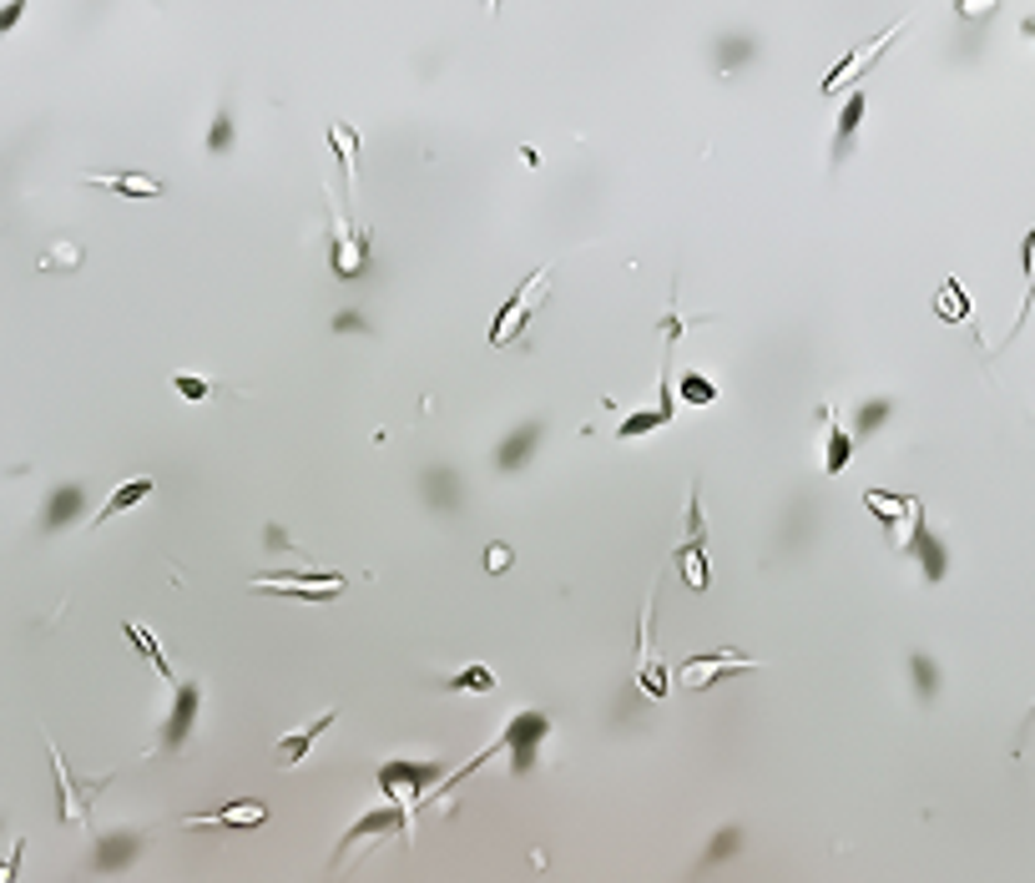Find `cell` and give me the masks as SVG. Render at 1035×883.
<instances>
[{
  "label": "cell",
  "instance_id": "cell-11",
  "mask_svg": "<svg viewBox=\"0 0 1035 883\" xmlns=\"http://www.w3.org/2000/svg\"><path fill=\"white\" fill-rule=\"evenodd\" d=\"M339 722V707L333 712H323V717H313V722H303V728H294L288 737H278V747H274V757H278V767H294V763H309V752H313V742L323 737V732Z\"/></svg>",
  "mask_w": 1035,
  "mask_h": 883
},
{
  "label": "cell",
  "instance_id": "cell-24",
  "mask_svg": "<svg viewBox=\"0 0 1035 883\" xmlns=\"http://www.w3.org/2000/svg\"><path fill=\"white\" fill-rule=\"evenodd\" d=\"M677 399H682V405H692V409H707L717 399V384L707 379V374H682Z\"/></svg>",
  "mask_w": 1035,
  "mask_h": 883
},
{
  "label": "cell",
  "instance_id": "cell-7",
  "mask_svg": "<svg viewBox=\"0 0 1035 883\" xmlns=\"http://www.w3.org/2000/svg\"><path fill=\"white\" fill-rule=\"evenodd\" d=\"M268 823V808H263L258 798H233V803H223V808H213V812H188L182 818V828H263Z\"/></svg>",
  "mask_w": 1035,
  "mask_h": 883
},
{
  "label": "cell",
  "instance_id": "cell-25",
  "mask_svg": "<svg viewBox=\"0 0 1035 883\" xmlns=\"http://www.w3.org/2000/svg\"><path fill=\"white\" fill-rule=\"evenodd\" d=\"M864 505H869V510L879 515L884 526H894L899 515L915 510V500H905V495H884V489H864Z\"/></svg>",
  "mask_w": 1035,
  "mask_h": 883
},
{
  "label": "cell",
  "instance_id": "cell-20",
  "mask_svg": "<svg viewBox=\"0 0 1035 883\" xmlns=\"http://www.w3.org/2000/svg\"><path fill=\"white\" fill-rule=\"evenodd\" d=\"M935 313H940L945 323H964L970 319V299H964V288L954 283V278H945L940 293H935Z\"/></svg>",
  "mask_w": 1035,
  "mask_h": 883
},
{
  "label": "cell",
  "instance_id": "cell-12",
  "mask_svg": "<svg viewBox=\"0 0 1035 883\" xmlns=\"http://www.w3.org/2000/svg\"><path fill=\"white\" fill-rule=\"evenodd\" d=\"M894 36H899V31H884V36H874V46H869V51H849V56L839 61V66H833L829 76H823V91L833 96V91H839V86H844V82H854V72H869L874 61H879L884 51H889V41H894Z\"/></svg>",
  "mask_w": 1035,
  "mask_h": 883
},
{
  "label": "cell",
  "instance_id": "cell-33",
  "mask_svg": "<svg viewBox=\"0 0 1035 883\" xmlns=\"http://www.w3.org/2000/svg\"><path fill=\"white\" fill-rule=\"evenodd\" d=\"M738 843H743V833H738V828H723V833L713 838V848H707V859H703V863H717V859H727V853H733V848H738Z\"/></svg>",
  "mask_w": 1035,
  "mask_h": 883
},
{
  "label": "cell",
  "instance_id": "cell-31",
  "mask_svg": "<svg viewBox=\"0 0 1035 883\" xmlns=\"http://www.w3.org/2000/svg\"><path fill=\"white\" fill-rule=\"evenodd\" d=\"M21 859H25V838H15L11 853L0 859V883H15V879H21Z\"/></svg>",
  "mask_w": 1035,
  "mask_h": 883
},
{
  "label": "cell",
  "instance_id": "cell-29",
  "mask_svg": "<svg viewBox=\"0 0 1035 883\" xmlns=\"http://www.w3.org/2000/svg\"><path fill=\"white\" fill-rule=\"evenodd\" d=\"M677 566H682V581H687L692 591H703L707 585V550H697V556H677Z\"/></svg>",
  "mask_w": 1035,
  "mask_h": 883
},
{
  "label": "cell",
  "instance_id": "cell-17",
  "mask_svg": "<svg viewBox=\"0 0 1035 883\" xmlns=\"http://www.w3.org/2000/svg\"><path fill=\"white\" fill-rule=\"evenodd\" d=\"M666 419H672V399L662 395V405H657V409H637V414L621 419V424H617V440H642V434L662 430Z\"/></svg>",
  "mask_w": 1035,
  "mask_h": 883
},
{
  "label": "cell",
  "instance_id": "cell-3",
  "mask_svg": "<svg viewBox=\"0 0 1035 883\" xmlns=\"http://www.w3.org/2000/svg\"><path fill=\"white\" fill-rule=\"evenodd\" d=\"M440 767L435 763H384L380 767V793L390 808L405 812V828H415V803L425 798V783H435Z\"/></svg>",
  "mask_w": 1035,
  "mask_h": 883
},
{
  "label": "cell",
  "instance_id": "cell-23",
  "mask_svg": "<svg viewBox=\"0 0 1035 883\" xmlns=\"http://www.w3.org/2000/svg\"><path fill=\"white\" fill-rule=\"evenodd\" d=\"M76 510H82V485H66V489H56V495H51V505H46V530L66 526V520H72Z\"/></svg>",
  "mask_w": 1035,
  "mask_h": 883
},
{
  "label": "cell",
  "instance_id": "cell-34",
  "mask_svg": "<svg viewBox=\"0 0 1035 883\" xmlns=\"http://www.w3.org/2000/svg\"><path fill=\"white\" fill-rule=\"evenodd\" d=\"M486 571H490V575L511 571V546H490V550H486Z\"/></svg>",
  "mask_w": 1035,
  "mask_h": 883
},
{
  "label": "cell",
  "instance_id": "cell-36",
  "mask_svg": "<svg viewBox=\"0 0 1035 883\" xmlns=\"http://www.w3.org/2000/svg\"><path fill=\"white\" fill-rule=\"evenodd\" d=\"M915 677H919V692H935V667H929V661L925 657H915Z\"/></svg>",
  "mask_w": 1035,
  "mask_h": 883
},
{
  "label": "cell",
  "instance_id": "cell-32",
  "mask_svg": "<svg viewBox=\"0 0 1035 883\" xmlns=\"http://www.w3.org/2000/svg\"><path fill=\"white\" fill-rule=\"evenodd\" d=\"M1025 278H1031V293H1025V303H1021V323H1025V313H1031V303H1035V233L1025 238ZM1021 323H1015V334H1021Z\"/></svg>",
  "mask_w": 1035,
  "mask_h": 883
},
{
  "label": "cell",
  "instance_id": "cell-19",
  "mask_svg": "<svg viewBox=\"0 0 1035 883\" xmlns=\"http://www.w3.org/2000/svg\"><path fill=\"white\" fill-rule=\"evenodd\" d=\"M131 859H137V833H111V838H102V848L92 853L96 869H121V863H131Z\"/></svg>",
  "mask_w": 1035,
  "mask_h": 883
},
{
  "label": "cell",
  "instance_id": "cell-21",
  "mask_svg": "<svg viewBox=\"0 0 1035 883\" xmlns=\"http://www.w3.org/2000/svg\"><path fill=\"white\" fill-rule=\"evenodd\" d=\"M536 440H541V424H525V430H515V434H511V444H500V450H495V465L515 470V465L525 460V454L536 450Z\"/></svg>",
  "mask_w": 1035,
  "mask_h": 883
},
{
  "label": "cell",
  "instance_id": "cell-13",
  "mask_svg": "<svg viewBox=\"0 0 1035 883\" xmlns=\"http://www.w3.org/2000/svg\"><path fill=\"white\" fill-rule=\"evenodd\" d=\"M152 489H157V485H152L147 475H137V480H127V485H117V489L107 495V500H102V510H96L92 530H96V526H107V520H117L121 510H137L142 500H152Z\"/></svg>",
  "mask_w": 1035,
  "mask_h": 883
},
{
  "label": "cell",
  "instance_id": "cell-16",
  "mask_svg": "<svg viewBox=\"0 0 1035 883\" xmlns=\"http://www.w3.org/2000/svg\"><path fill=\"white\" fill-rule=\"evenodd\" d=\"M864 107H869V96H864V86H854L844 101V111H839V127H833V157H844L849 142H854L858 121H864Z\"/></svg>",
  "mask_w": 1035,
  "mask_h": 883
},
{
  "label": "cell",
  "instance_id": "cell-10",
  "mask_svg": "<svg viewBox=\"0 0 1035 883\" xmlns=\"http://www.w3.org/2000/svg\"><path fill=\"white\" fill-rule=\"evenodd\" d=\"M198 707H203V687H198V681H178V692H172V712H167V728H162V742H157V747H182V742H188V732H192Z\"/></svg>",
  "mask_w": 1035,
  "mask_h": 883
},
{
  "label": "cell",
  "instance_id": "cell-4",
  "mask_svg": "<svg viewBox=\"0 0 1035 883\" xmlns=\"http://www.w3.org/2000/svg\"><path fill=\"white\" fill-rule=\"evenodd\" d=\"M253 591H268V596H298V601H333L344 591V575L333 571H268L253 575Z\"/></svg>",
  "mask_w": 1035,
  "mask_h": 883
},
{
  "label": "cell",
  "instance_id": "cell-15",
  "mask_svg": "<svg viewBox=\"0 0 1035 883\" xmlns=\"http://www.w3.org/2000/svg\"><path fill=\"white\" fill-rule=\"evenodd\" d=\"M82 182L111 187V192H121V197H162V182L147 177V172H86Z\"/></svg>",
  "mask_w": 1035,
  "mask_h": 883
},
{
  "label": "cell",
  "instance_id": "cell-30",
  "mask_svg": "<svg viewBox=\"0 0 1035 883\" xmlns=\"http://www.w3.org/2000/svg\"><path fill=\"white\" fill-rule=\"evenodd\" d=\"M82 263V248L76 243H61V248H51L46 258H41V273H56V268H76Z\"/></svg>",
  "mask_w": 1035,
  "mask_h": 883
},
{
  "label": "cell",
  "instance_id": "cell-9",
  "mask_svg": "<svg viewBox=\"0 0 1035 883\" xmlns=\"http://www.w3.org/2000/svg\"><path fill=\"white\" fill-rule=\"evenodd\" d=\"M333 273L339 278H359L364 263H370V233L354 223H333Z\"/></svg>",
  "mask_w": 1035,
  "mask_h": 883
},
{
  "label": "cell",
  "instance_id": "cell-8",
  "mask_svg": "<svg viewBox=\"0 0 1035 883\" xmlns=\"http://www.w3.org/2000/svg\"><path fill=\"white\" fill-rule=\"evenodd\" d=\"M647 621H652V596H647L642 616H637V642H642V646H637V687H642L647 697H657V702H662V697H666V667H662V657H657Z\"/></svg>",
  "mask_w": 1035,
  "mask_h": 883
},
{
  "label": "cell",
  "instance_id": "cell-5",
  "mask_svg": "<svg viewBox=\"0 0 1035 883\" xmlns=\"http://www.w3.org/2000/svg\"><path fill=\"white\" fill-rule=\"evenodd\" d=\"M762 667L758 657H743V652H733V646H717V652H703V657H687L677 671L682 687H692V692H703V687H713L717 677H727V671H753Z\"/></svg>",
  "mask_w": 1035,
  "mask_h": 883
},
{
  "label": "cell",
  "instance_id": "cell-37",
  "mask_svg": "<svg viewBox=\"0 0 1035 883\" xmlns=\"http://www.w3.org/2000/svg\"><path fill=\"white\" fill-rule=\"evenodd\" d=\"M1031 36H1035V21H1031Z\"/></svg>",
  "mask_w": 1035,
  "mask_h": 883
},
{
  "label": "cell",
  "instance_id": "cell-35",
  "mask_svg": "<svg viewBox=\"0 0 1035 883\" xmlns=\"http://www.w3.org/2000/svg\"><path fill=\"white\" fill-rule=\"evenodd\" d=\"M227 137H233V121H227V117H217V127H213V137H207V147H213V152H223V147H227Z\"/></svg>",
  "mask_w": 1035,
  "mask_h": 883
},
{
  "label": "cell",
  "instance_id": "cell-27",
  "mask_svg": "<svg viewBox=\"0 0 1035 883\" xmlns=\"http://www.w3.org/2000/svg\"><path fill=\"white\" fill-rule=\"evenodd\" d=\"M172 389H178L182 399H192V405H198V399H213V395H217V384L203 379V374H172Z\"/></svg>",
  "mask_w": 1035,
  "mask_h": 883
},
{
  "label": "cell",
  "instance_id": "cell-18",
  "mask_svg": "<svg viewBox=\"0 0 1035 883\" xmlns=\"http://www.w3.org/2000/svg\"><path fill=\"white\" fill-rule=\"evenodd\" d=\"M329 147L339 152V168H344V182L349 192H354V168H359V132L354 127H344V121H333L329 127Z\"/></svg>",
  "mask_w": 1035,
  "mask_h": 883
},
{
  "label": "cell",
  "instance_id": "cell-22",
  "mask_svg": "<svg viewBox=\"0 0 1035 883\" xmlns=\"http://www.w3.org/2000/svg\"><path fill=\"white\" fill-rule=\"evenodd\" d=\"M121 632H127V642H131V646H137V652H142V657H147V661H152V667H157V671H162V677H167V681H172V661H167V657H162V646H157V636H152V632H147V626H137V621H127V626H121Z\"/></svg>",
  "mask_w": 1035,
  "mask_h": 883
},
{
  "label": "cell",
  "instance_id": "cell-26",
  "mask_svg": "<svg viewBox=\"0 0 1035 883\" xmlns=\"http://www.w3.org/2000/svg\"><path fill=\"white\" fill-rule=\"evenodd\" d=\"M450 692H495V671L490 667H465V671H455L450 677Z\"/></svg>",
  "mask_w": 1035,
  "mask_h": 883
},
{
  "label": "cell",
  "instance_id": "cell-28",
  "mask_svg": "<svg viewBox=\"0 0 1035 883\" xmlns=\"http://www.w3.org/2000/svg\"><path fill=\"white\" fill-rule=\"evenodd\" d=\"M687 329H692V323L682 319V309H677V288H672V303H666V313L657 319V334H662L666 344H677V338L687 334Z\"/></svg>",
  "mask_w": 1035,
  "mask_h": 883
},
{
  "label": "cell",
  "instance_id": "cell-14",
  "mask_svg": "<svg viewBox=\"0 0 1035 883\" xmlns=\"http://www.w3.org/2000/svg\"><path fill=\"white\" fill-rule=\"evenodd\" d=\"M823 424H829V440H823V470L829 475H844V465L854 460V434L839 424V409L823 405Z\"/></svg>",
  "mask_w": 1035,
  "mask_h": 883
},
{
  "label": "cell",
  "instance_id": "cell-2",
  "mask_svg": "<svg viewBox=\"0 0 1035 883\" xmlns=\"http://www.w3.org/2000/svg\"><path fill=\"white\" fill-rule=\"evenodd\" d=\"M551 293V268H536V273L525 278L521 288H515L511 299H505V309L495 313V323H490V348H505V344H515V338L525 334V323L536 319V309H541V299Z\"/></svg>",
  "mask_w": 1035,
  "mask_h": 883
},
{
  "label": "cell",
  "instance_id": "cell-6",
  "mask_svg": "<svg viewBox=\"0 0 1035 883\" xmlns=\"http://www.w3.org/2000/svg\"><path fill=\"white\" fill-rule=\"evenodd\" d=\"M51 747V773H56V793H61V823H92V798L107 783H76L72 773H66V763H61V752H56V742H46Z\"/></svg>",
  "mask_w": 1035,
  "mask_h": 883
},
{
  "label": "cell",
  "instance_id": "cell-1",
  "mask_svg": "<svg viewBox=\"0 0 1035 883\" xmlns=\"http://www.w3.org/2000/svg\"><path fill=\"white\" fill-rule=\"evenodd\" d=\"M546 732H551L546 712H515L511 722H505V732H500V737L490 742L486 752H480L476 763H465V767H460V773H455V777H445V793H450L455 783H465V777L476 773L480 763H490V757H495V752H511V757H515V763H511L515 773H531V763H536V747H541V737H546Z\"/></svg>",
  "mask_w": 1035,
  "mask_h": 883
}]
</instances>
